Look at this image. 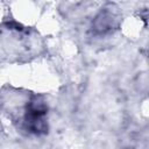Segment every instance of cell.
Listing matches in <instances>:
<instances>
[{
	"instance_id": "obj_2",
	"label": "cell",
	"mask_w": 149,
	"mask_h": 149,
	"mask_svg": "<svg viewBox=\"0 0 149 149\" xmlns=\"http://www.w3.org/2000/svg\"><path fill=\"white\" fill-rule=\"evenodd\" d=\"M119 24V13L112 8H104L94 19L92 27L98 34H106Z\"/></svg>"
},
{
	"instance_id": "obj_1",
	"label": "cell",
	"mask_w": 149,
	"mask_h": 149,
	"mask_svg": "<svg viewBox=\"0 0 149 149\" xmlns=\"http://www.w3.org/2000/svg\"><path fill=\"white\" fill-rule=\"evenodd\" d=\"M45 115H47V106L44 101L37 97L33 98L26 107L24 123L27 126V129L35 134L45 132L47 129Z\"/></svg>"
}]
</instances>
